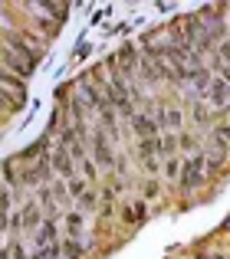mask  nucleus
<instances>
[{
	"instance_id": "7ed1b4c3",
	"label": "nucleus",
	"mask_w": 230,
	"mask_h": 259,
	"mask_svg": "<svg viewBox=\"0 0 230 259\" xmlns=\"http://www.w3.org/2000/svg\"><path fill=\"white\" fill-rule=\"evenodd\" d=\"M4 66L10 72H20V76H30L33 66H36V59H30L26 53H17L13 46H4Z\"/></svg>"
},
{
	"instance_id": "423d86ee",
	"label": "nucleus",
	"mask_w": 230,
	"mask_h": 259,
	"mask_svg": "<svg viewBox=\"0 0 230 259\" xmlns=\"http://www.w3.org/2000/svg\"><path fill=\"white\" fill-rule=\"evenodd\" d=\"M132 128H135V135L145 141V138H158V128L161 125L151 118V115H135V118H132Z\"/></svg>"
},
{
	"instance_id": "412c9836",
	"label": "nucleus",
	"mask_w": 230,
	"mask_h": 259,
	"mask_svg": "<svg viewBox=\"0 0 230 259\" xmlns=\"http://www.w3.org/2000/svg\"><path fill=\"white\" fill-rule=\"evenodd\" d=\"M174 148H178V141H174V138H165V154H171Z\"/></svg>"
},
{
	"instance_id": "f257e3e1",
	"label": "nucleus",
	"mask_w": 230,
	"mask_h": 259,
	"mask_svg": "<svg viewBox=\"0 0 230 259\" xmlns=\"http://www.w3.org/2000/svg\"><path fill=\"white\" fill-rule=\"evenodd\" d=\"M204 171H207V158L204 154H191L181 167V187L184 190H194L204 184Z\"/></svg>"
},
{
	"instance_id": "4468645a",
	"label": "nucleus",
	"mask_w": 230,
	"mask_h": 259,
	"mask_svg": "<svg viewBox=\"0 0 230 259\" xmlns=\"http://www.w3.org/2000/svg\"><path fill=\"white\" fill-rule=\"evenodd\" d=\"M66 227H69V236H72V240H76V236L83 233V227H86L83 213H79V210H72V213H66Z\"/></svg>"
},
{
	"instance_id": "393cba45",
	"label": "nucleus",
	"mask_w": 230,
	"mask_h": 259,
	"mask_svg": "<svg viewBox=\"0 0 230 259\" xmlns=\"http://www.w3.org/2000/svg\"><path fill=\"white\" fill-rule=\"evenodd\" d=\"M194 259H207V256H194Z\"/></svg>"
},
{
	"instance_id": "4be33fe9",
	"label": "nucleus",
	"mask_w": 230,
	"mask_h": 259,
	"mask_svg": "<svg viewBox=\"0 0 230 259\" xmlns=\"http://www.w3.org/2000/svg\"><path fill=\"white\" fill-rule=\"evenodd\" d=\"M194 118H198V121H204V105H201V102L194 105Z\"/></svg>"
},
{
	"instance_id": "f3484780",
	"label": "nucleus",
	"mask_w": 230,
	"mask_h": 259,
	"mask_svg": "<svg viewBox=\"0 0 230 259\" xmlns=\"http://www.w3.org/2000/svg\"><path fill=\"white\" fill-rule=\"evenodd\" d=\"M181 121H184V118H181V112H178V108H171V112H168V128H181Z\"/></svg>"
},
{
	"instance_id": "dca6fc26",
	"label": "nucleus",
	"mask_w": 230,
	"mask_h": 259,
	"mask_svg": "<svg viewBox=\"0 0 230 259\" xmlns=\"http://www.w3.org/2000/svg\"><path fill=\"white\" fill-rule=\"evenodd\" d=\"M63 253H66V259H83V243H79V240H66Z\"/></svg>"
},
{
	"instance_id": "5701e85b",
	"label": "nucleus",
	"mask_w": 230,
	"mask_h": 259,
	"mask_svg": "<svg viewBox=\"0 0 230 259\" xmlns=\"http://www.w3.org/2000/svg\"><path fill=\"white\" fill-rule=\"evenodd\" d=\"M220 56H224V59H227V66H230V43L220 46Z\"/></svg>"
},
{
	"instance_id": "1a4fd4ad",
	"label": "nucleus",
	"mask_w": 230,
	"mask_h": 259,
	"mask_svg": "<svg viewBox=\"0 0 230 259\" xmlns=\"http://www.w3.org/2000/svg\"><path fill=\"white\" fill-rule=\"evenodd\" d=\"M207 95H211L214 105H227V102H230V82H227V79H214L211 89H207Z\"/></svg>"
},
{
	"instance_id": "f8f14e48",
	"label": "nucleus",
	"mask_w": 230,
	"mask_h": 259,
	"mask_svg": "<svg viewBox=\"0 0 230 259\" xmlns=\"http://www.w3.org/2000/svg\"><path fill=\"white\" fill-rule=\"evenodd\" d=\"M138 151H141L145 161H155V154H165V141H161V138H145L138 145Z\"/></svg>"
},
{
	"instance_id": "39448f33",
	"label": "nucleus",
	"mask_w": 230,
	"mask_h": 259,
	"mask_svg": "<svg viewBox=\"0 0 230 259\" xmlns=\"http://www.w3.org/2000/svg\"><path fill=\"white\" fill-rule=\"evenodd\" d=\"M92 158H96L102 167H115V164H119V161H115L112 145H109V138H102V135H92Z\"/></svg>"
},
{
	"instance_id": "a211bd4d",
	"label": "nucleus",
	"mask_w": 230,
	"mask_h": 259,
	"mask_svg": "<svg viewBox=\"0 0 230 259\" xmlns=\"http://www.w3.org/2000/svg\"><path fill=\"white\" fill-rule=\"evenodd\" d=\"M214 138H220L224 145H230V125H220L217 132H214Z\"/></svg>"
},
{
	"instance_id": "ddd939ff",
	"label": "nucleus",
	"mask_w": 230,
	"mask_h": 259,
	"mask_svg": "<svg viewBox=\"0 0 230 259\" xmlns=\"http://www.w3.org/2000/svg\"><path fill=\"white\" fill-rule=\"evenodd\" d=\"M40 207H43L46 210V213H50V220H53V217H56V210H59V203H56V194H53V187L50 190H40Z\"/></svg>"
},
{
	"instance_id": "aec40b11",
	"label": "nucleus",
	"mask_w": 230,
	"mask_h": 259,
	"mask_svg": "<svg viewBox=\"0 0 230 259\" xmlns=\"http://www.w3.org/2000/svg\"><path fill=\"white\" fill-rule=\"evenodd\" d=\"M83 174H86V177H96V167H92V161H83Z\"/></svg>"
},
{
	"instance_id": "6ab92c4d",
	"label": "nucleus",
	"mask_w": 230,
	"mask_h": 259,
	"mask_svg": "<svg viewBox=\"0 0 230 259\" xmlns=\"http://www.w3.org/2000/svg\"><path fill=\"white\" fill-rule=\"evenodd\" d=\"M10 249V259H26V249L20 246V243H13V246H7Z\"/></svg>"
},
{
	"instance_id": "b1692460",
	"label": "nucleus",
	"mask_w": 230,
	"mask_h": 259,
	"mask_svg": "<svg viewBox=\"0 0 230 259\" xmlns=\"http://www.w3.org/2000/svg\"><path fill=\"white\" fill-rule=\"evenodd\" d=\"M224 227H227V230H230V217H227V223H224Z\"/></svg>"
},
{
	"instance_id": "9b49d317",
	"label": "nucleus",
	"mask_w": 230,
	"mask_h": 259,
	"mask_svg": "<svg viewBox=\"0 0 230 259\" xmlns=\"http://www.w3.org/2000/svg\"><path fill=\"white\" fill-rule=\"evenodd\" d=\"M36 246H40V249L56 246V223H53V220H46L43 227L36 230Z\"/></svg>"
},
{
	"instance_id": "2eb2a0df",
	"label": "nucleus",
	"mask_w": 230,
	"mask_h": 259,
	"mask_svg": "<svg viewBox=\"0 0 230 259\" xmlns=\"http://www.w3.org/2000/svg\"><path fill=\"white\" fill-rule=\"evenodd\" d=\"M125 220L128 223H141V220H145V203H132V207H125Z\"/></svg>"
},
{
	"instance_id": "9d476101",
	"label": "nucleus",
	"mask_w": 230,
	"mask_h": 259,
	"mask_svg": "<svg viewBox=\"0 0 230 259\" xmlns=\"http://www.w3.org/2000/svg\"><path fill=\"white\" fill-rule=\"evenodd\" d=\"M20 227L23 230H40L43 223H40V203H26L23 213H20Z\"/></svg>"
},
{
	"instance_id": "20e7f679",
	"label": "nucleus",
	"mask_w": 230,
	"mask_h": 259,
	"mask_svg": "<svg viewBox=\"0 0 230 259\" xmlns=\"http://www.w3.org/2000/svg\"><path fill=\"white\" fill-rule=\"evenodd\" d=\"M53 167H56L59 174L66 177V181H76V164H72V151L66 145H59L56 151H53Z\"/></svg>"
},
{
	"instance_id": "0eeeda50",
	"label": "nucleus",
	"mask_w": 230,
	"mask_h": 259,
	"mask_svg": "<svg viewBox=\"0 0 230 259\" xmlns=\"http://www.w3.org/2000/svg\"><path fill=\"white\" fill-rule=\"evenodd\" d=\"M69 194L79 200V207H83V210H92V207H96V197L89 194V187H86V181H83V177L69 181Z\"/></svg>"
},
{
	"instance_id": "6e6552de",
	"label": "nucleus",
	"mask_w": 230,
	"mask_h": 259,
	"mask_svg": "<svg viewBox=\"0 0 230 259\" xmlns=\"http://www.w3.org/2000/svg\"><path fill=\"white\" fill-rule=\"evenodd\" d=\"M50 171H53V161L40 158V161H36V164H33V167H26L20 181H23V184H36V181H43V177H50Z\"/></svg>"
},
{
	"instance_id": "f03ea898",
	"label": "nucleus",
	"mask_w": 230,
	"mask_h": 259,
	"mask_svg": "<svg viewBox=\"0 0 230 259\" xmlns=\"http://www.w3.org/2000/svg\"><path fill=\"white\" fill-rule=\"evenodd\" d=\"M184 39H187V46H191L194 53H204V50H211V46H214V39L207 36L204 23H201L198 17H187L184 20Z\"/></svg>"
}]
</instances>
